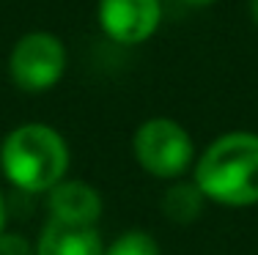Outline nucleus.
I'll return each mask as SVG.
<instances>
[{
    "instance_id": "nucleus-1",
    "label": "nucleus",
    "mask_w": 258,
    "mask_h": 255,
    "mask_svg": "<svg viewBox=\"0 0 258 255\" xmlns=\"http://www.w3.org/2000/svg\"><path fill=\"white\" fill-rule=\"evenodd\" d=\"M192 181L209 203L225 209L258 206V132L233 129L214 137L195 159Z\"/></svg>"
},
{
    "instance_id": "nucleus-2",
    "label": "nucleus",
    "mask_w": 258,
    "mask_h": 255,
    "mask_svg": "<svg viewBox=\"0 0 258 255\" xmlns=\"http://www.w3.org/2000/svg\"><path fill=\"white\" fill-rule=\"evenodd\" d=\"M72 151L66 137L44 121H25L6 132L0 143V173L28 195H47L66 179Z\"/></svg>"
},
{
    "instance_id": "nucleus-3",
    "label": "nucleus",
    "mask_w": 258,
    "mask_h": 255,
    "mask_svg": "<svg viewBox=\"0 0 258 255\" xmlns=\"http://www.w3.org/2000/svg\"><path fill=\"white\" fill-rule=\"evenodd\" d=\"M132 154L140 170L159 181H176L192 170L198 151L195 140L176 118H146L132 135Z\"/></svg>"
},
{
    "instance_id": "nucleus-4",
    "label": "nucleus",
    "mask_w": 258,
    "mask_h": 255,
    "mask_svg": "<svg viewBox=\"0 0 258 255\" xmlns=\"http://www.w3.org/2000/svg\"><path fill=\"white\" fill-rule=\"evenodd\" d=\"M9 80L22 94H47L63 80L69 69V50L52 30H28L9 50Z\"/></svg>"
},
{
    "instance_id": "nucleus-5",
    "label": "nucleus",
    "mask_w": 258,
    "mask_h": 255,
    "mask_svg": "<svg viewBox=\"0 0 258 255\" xmlns=\"http://www.w3.org/2000/svg\"><path fill=\"white\" fill-rule=\"evenodd\" d=\"M165 17L162 0H99L96 25L102 36L121 47H140L157 36Z\"/></svg>"
},
{
    "instance_id": "nucleus-6",
    "label": "nucleus",
    "mask_w": 258,
    "mask_h": 255,
    "mask_svg": "<svg viewBox=\"0 0 258 255\" xmlns=\"http://www.w3.org/2000/svg\"><path fill=\"white\" fill-rule=\"evenodd\" d=\"M47 211L52 222L75 228H96L102 220L104 200L94 184L83 179H63L47 192Z\"/></svg>"
},
{
    "instance_id": "nucleus-7",
    "label": "nucleus",
    "mask_w": 258,
    "mask_h": 255,
    "mask_svg": "<svg viewBox=\"0 0 258 255\" xmlns=\"http://www.w3.org/2000/svg\"><path fill=\"white\" fill-rule=\"evenodd\" d=\"M36 255H104V241L96 228H75L47 220L36 239Z\"/></svg>"
},
{
    "instance_id": "nucleus-8",
    "label": "nucleus",
    "mask_w": 258,
    "mask_h": 255,
    "mask_svg": "<svg viewBox=\"0 0 258 255\" xmlns=\"http://www.w3.org/2000/svg\"><path fill=\"white\" fill-rule=\"evenodd\" d=\"M209 203L206 195L198 190L195 181H170V187L162 192V214L168 222H176V225H189L195 222L201 214H204V206Z\"/></svg>"
},
{
    "instance_id": "nucleus-9",
    "label": "nucleus",
    "mask_w": 258,
    "mask_h": 255,
    "mask_svg": "<svg viewBox=\"0 0 258 255\" xmlns=\"http://www.w3.org/2000/svg\"><path fill=\"white\" fill-rule=\"evenodd\" d=\"M104 255H162V252H159V241L151 233H146L143 228H132L115 236L104 247Z\"/></svg>"
},
{
    "instance_id": "nucleus-10",
    "label": "nucleus",
    "mask_w": 258,
    "mask_h": 255,
    "mask_svg": "<svg viewBox=\"0 0 258 255\" xmlns=\"http://www.w3.org/2000/svg\"><path fill=\"white\" fill-rule=\"evenodd\" d=\"M0 255H36V244H30L22 233L3 230L0 233Z\"/></svg>"
},
{
    "instance_id": "nucleus-11",
    "label": "nucleus",
    "mask_w": 258,
    "mask_h": 255,
    "mask_svg": "<svg viewBox=\"0 0 258 255\" xmlns=\"http://www.w3.org/2000/svg\"><path fill=\"white\" fill-rule=\"evenodd\" d=\"M181 6H187V9H212V6H217L220 0H179Z\"/></svg>"
},
{
    "instance_id": "nucleus-12",
    "label": "nucleus",
    "mask_w": 258,
    "mask_h": 255,
    "mask_svg": "<svg viewBox=\"0 0 258 255\" xmlns=\"http://www.w3.org/2000/svg\"><path fill=\"white\" fill-rule=\"evenodd\" d=\"M6 220H9V206H6V195H3V187H0V233L6 230Z\"/></svg>"
},
{
    "instance_id": "nucleus-13",
    "label": "nucleus",
    "mask_w": 258,
    "mask_h": 255,
    "mask_svg": "<svg viewBox=\"0 0 258 255\" xmlns=\"http://www.w3.org/2000/svg\"><path fill=\"white\" fill-rule=\"evenodd\" d=\"M247 14H250V22H253V28L258 30V0H247Z\"/></svg>"
}]
</instances>
